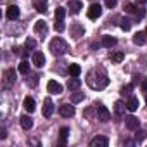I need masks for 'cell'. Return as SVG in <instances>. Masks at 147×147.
Wrapping results in <instances>:
<instances>
[{
	"mask_svg": "<svg viewBox=\"0 0 147 147\" xmlns=\"http://www.w3.org/2000/svg\"><path fill=\"white\" fill-rule=\"evenodd\" d=\"M49 50L52 52V55L61 57V55H64V54L69 50V47H67V43H66L62 38L55 36V38H52V40H50V43H49Z\"/></svg>",
	"mask_w": 147,
	"mask_h": 147,
	"instance_id": "1",
	"label": "cell"
},
{
	"mask_svg": "<svg viewBox=\"0 0 147 147\" xmlns=\"http://www.w3.org/2000/svg\"><path fill=\"white\" fill-rule=\"evenodd\" d=\"M87 83H88V87L94 88V90H102V88H106V87L109 85V78H107L106 75L95 78V73L90 71V73H88V78H87Z\"/></svg>",
	"mask_w": 147,
	"mask_h": 147,
	"instance_id": "2",
	"label": "cell"
},
{
	"mask_svg": "<svg viewBox=\"0 0 147 147\" xmlns=\"http://www.w3.org/2000/svg\"><path fill=\"white\" fill-rule=\"evenodd\" d=\"M97 119H100L102 123H106V121L111 119V113H109V109H107L106 106H102V104L97 106Z\"/></svg>",
	"mask_w": 147,
	"mask_h": 147,
	"instance_id": "3",
	"label": "cell"
},
{
	"mask_svg": "<svg viewBox=\"0 0 147 147\" xmlns=\"http://www.w3.org/2000/svg\"><path fill=\"white\" fill-rule=\"evenodd\" d=\"M87 16H88V19H97V18H100V16H102V7H100L99 4H92V5L88 7V11H87Z\"/></svg>",
	"mask_w": 147,
	"mask_h": 147,
	"instance_id": "4",
	"label": "cell"
},
{
	"mask_svg": "<svg viewBox=\"0 0 147 147\" xmlns=\"http://www.w3.org/2000/svg\"><path fill=\"white\" fill-rule=\"evenodd\" d=\"M33 30H35V33H36L38 36H42V38H43V36L47 35V30H49V28H47V23H45L43 19H38V21L35 23Z\"/></svg>",
	"mask_w": 147,
	"mask_h": 147,
	"instance_id": "5",
	"label": "cell"
},
{
	"mask_svg": "<svg viewBox=\"0 0 147 147\" xmlns=\"http://www.w3.org/2000/svg\"><path fill=\"white\" fill-rule=\"evenodd\" d=\"M107 144H109V140L104 135H97L90 140V147H107Z\"/></svg>",
	"mask_w": 147,
	"mask_h": 147,
	"instance_id": "6",
	"label": "cell"
},
{
	"mask_svg": "<svg viewBox=\"0 0 147 147\" xmlns=\"http://www.w3.org/2000/svg\"><path fill=\"white\" fill-rule=\"evenodd\" d=\"M47 90L50 94H54V95H59V94H62V85L59 82H55V80H50L47 83Z\"/></svg>",
	"mask_w": 147,
	"mask_h": 147,
	"instance_id": "7",
	"label": "cell"
},
{
	"mask_svg": "<svg viewBox=\"0 0 147 147\" xmlns=\"http://www.w3.org/2000/svg\"><path fill=\"white\" fill-rule=\"evenodd\" d=\"M59 113H61V116H64V118H71V116H75V106H69V104H62L61 107H59Z\"/></svg>",
	"mask_w": 147,
	"mask_h": 147,
	"instance_id": "8",
	"label": "cell"
},
{
	"mask_svg": "<svg viewBox=\"0 0 147 147\" xmlns=\"http://www.w3.org/2000/svg\"><path fill=\"white\" fill-rule=\"evenodd\" d=\"M125 125H126L128 130H138L140 121H138V118H135V116H126V118H125Z\"/></svg>",
	"mask_w": 147,
	"mask_h": 147,
	"instance_id": "9",
	"label": "cell"
},
{
	"mask_svg": "<svg viewBox=\"0 0 147 147\" xmlns=\"http://www.w3.org/2000/svg\"><path fill=\"white\" fill-rule=\"evenodd\" d=\"M4 82H5L7 87L9 85H14V82H16V73H14V69H5L4 71Z\"/></svg>",
	"mask_w": 147,
	"mask_h": 147,
	"instance_id": "10",
	"label": "cell"
},
{
	"mask_svg": "<svg viewBox=\"0 0 147 147\" xmlns=\"http://www.w3.org/2000/svg\"><path fill=\"white\" fill-rule=\"evenodd\" d=\"M33 64H35L36 67H43V64H45V55H43V52H40V50L33 52Z\"/></svg>",
	"mask_w": 147,
	"mask_h": 147,
	"instance_id": "11",
	"label": "cell"
},
{
	"mask_svg": "<svg viewBox=\"0 0 147 147\" xmlns=\"http://www.w3.org/2000/svg\"><path fill=\"white\" fill-rule=\"evenodd\" d=\"M5 16H7L11 21L18 19V18H19V7H18V5H9L7 11H5Z\"/></svg>",
	"mask_w": 147,
	"mask_h": 147,
	"instance_id": "12",
	"label": "cell"
},
{
	"mask_svg": "<svg viewBox=\"0 0 147 147\" xmlns=\"http://www.w3.org/2000/svg\"><path fill=\"white\" fill-rule=\"evenodd\" d=\"M82 9H83V4L80 0H69V12L71 14H78Z\"/></svg>",
	"mask_w": 147,
	"mask_h": 147,
	"instance_id": "13",
	"label": "cell"
},
{
	"mask_svg": "<svg viewBox=\"0 0 147 147\" xmlns=\"http://www.w3.org/2000/svg\"><path fill=\"white\" fill-rule=\"evenodd\" d=\"M52 113H54V104H52L50 99H45V100H43V116H45V118H50Z\"/></svg>",
	"mask_w": 147,
	"mask_h": 147,
	"instance_id": "14",
	"label": "cell"
},
{
	"mask_svg": "<svg viewBox=\"0 0 147 147\" xmlns=\"http://www.w3.org/2000/svg\"><path fill=\"white\" fill-rule=\"evenodd\" d=\"M19 123H21V126H23L24 130H31V128H33V119H31L28 114H23V116L19 118Z\"/></svg>",
	"mask_w": 147,
	"mask_h": 147,
	"instance_id": "15",
	"label": "cell"
},
{
	"mask_svg": "<svg viewBox=\"0 0 147 147\" xmlns=\"http://www.w3.org/2000/svg\"><path fill=\"white\" fill-rule=\"evenodd\" d=\"M23 106H24V109H26L28 113H33V111L36 109V102H35L33 97H26L24 102H23Z\"/></svg>",
	"mask_w": 147,
	"mask_h": 147,
	"instance_id": "16",
	"label": "cell"
},
{
	"mask_svg": "<svg viewBox=\"0 0 147 147\" xmlns=\"http://www.w3.org/2000/svg\"><path fill=\"white\" fill-rule=\"evenodd\" d=\"M80 85H82V80H80L78 76H73V78L67 80V88H69V90H78Z\"/></svg>",
	"mask_w": 147,
	"mask_h": 147,
	"instance_id": "17",
	"label": "cell"
},
{
	"mask_svg": "<svg viewBox=\"0 0 147 147\" xmlns=\"http://www.w3.org/2000/svg\"><path fill=\"white\" fill-rule=\"evenodd\" d=\"M126 109H128L130 113H135V111L138 109V99H137V97H130L128 102H126Z\"/></svg>",
	"mask_w": 147,
	"mask_h": 147,
	"instance_id": "18",
	"label": "cell"
},
{
	"mask_svg": "<svg viewBox=\"0 0 147 147\" xmlns=\"http://www.w3.org/2000/svg\"><path fill=\"white\" fill-rule=\"evenodd\" d=\"M67 135H69V128H67V126H62L61 131H59V145H66Z\"/></svg>",
	"mask_w": 147,
	"mask_h": 147,
	"instance_id": "19",
	"label": "cell"
},
{
	"mask_svg": "<svg viewBox=\"0 0 147 147\" xmlns=\"http://www.w3.org/2000/svg\"><path fill=\"white\" fill-rule=\"evenodd\" d=\"M145 36H147V35L142 33V31L135 33V35H133V43H135V45H144V43H145Z\"/></svg>",
	"mask_w": 147,
	"mask_h": 147,
	"instance_id": "20",
	"label": "cell"
},
{
	"mask_svg": "<svg viewBox=\"0 0 147 147\" xmlns=\"http://www.w3.org/2000/svg\"><path fill=\"white\" fill-rule=\"evenodd\" d=\"M102 45H104V47H107V49H111V47H114V45H116V38H114V36L106 35V36H102Z\"/></svg>",
	"mask_w": 147,
	"mask_h": 147,
	"instance_id": "21",
	"label": "cell"
},
{
	"mask_svg": "<svg viewBox=\"0 0 147 147\" xmlns=\"http://www.w3.org/2000/svg\"><path fill=\"white\" fill-rule=\"evenodd\" d=\"M69 75L71 76H80L82 75V67H80V64H69Z\"/></svg>",
	"mask_w": 147,
	"mask_h": 147,
	"instance_id": "22",
	"label": "cell"
},
{
	"mask_svg": "<svg viewBox=\"0 0 147 147\" xmlns=\"http://www.w3.org/2000/svg\"><path fill=\"white\" fill-rule=\"evenodd\" d=\"M125 109H126V104H123L121 100H116V102H114V111H116L118 116H123Z\"/></svg>",
	"mask_w": 147,
	"mask_h": 147,
	"instance_id": "23",
	"label": "cell"
},
{
	"mask_svg": "<svg viewBox=\"0 0 147 147\" xmlns=\"http://www.w3.org/2000/svg\"><path fill=\"white\" fill-rule=\"evenodd\" d=\"M71 31H73V36H75V38L83 36V26H80V24H75L71 28Z\"/></svg>",
	"mask_w": 147,
	"mask_h": 147,
	"instance_id": "24",
	"label": "cell"
},
{
	"mask_svg": "<svg viewBox=\"0 0 147 147\" xmlns=\"http://www.w3.org/2000/svg\"><path fill=\"white\" fill-rule=\"evenodd\" d=\"M35 7H36L38 12H47V0H36Z\"/></svg>",
	"mask_w": 147,
	"mask_h": 147,
	"instance_id": "25",
	"label": "cell"
},
{
	"mask_svg": "<svg viewBox=\"0 0 147 147\" xmlns=\"http://www.w3.org/2000/svg\"><path fill=\"white\" fill-rule=\"evenodd\" d=\"M19 73H21V75H28V73H30V64H28V61H21V62H19Z\"/></svg>",
	"mask_w": 147,
	"mask_h": 147,
	"instance_id": "26",
	"label": "cell"
},
{
	"mask_svg": "<svg viewBox=\"0 0 147 147\" xmlns=\"http://www.w3.org/2000/svg\"><path fill=\"white\" fill-rule=\"evenodd\" d=\"M125 12H128V14H137V7H135L131 2H125Z\"/></svg>",
	"mask_w": 147,
	"mask_h": 147,
	"instance_id": "27",
	"label": "cell"
},
{
	"mask_svg": "<svg viewBox=\"0 0 147 147\" xmlns=\"http://www.w3.org/2000/svg\"><path fill=\"white\" fill-rule=\"evenodd\" d=\"M119 28H121L123 31H130V28H131V21H130V19H121Z\"/></svg>",
	"mask_w": 147,
	"mask_h": 147,
	"instance_id": "28",
	"label": "cell"
},
{
	"mask_svg": "<svg viewBox=\"0 0 147 147\" xmlns=\"http://www.w3.org/2000/svg\"><path fill=\"white\" fill-rule=\"evenodd\" d=\"M64 16H66V9H64V7H57V9H55V19L64 21Z\"/></svg>",
	"mask_w": 147,
	"mask_h": 147,
	"instance_id": "29",
	"label": "cell"
},
{
	"mask_svg": "<svg viewBox=\"0 0 147 147\" xmlns=\"http://www.w3.org/2000/svg\"><path fill=\"white\" fill-rule=\"evenodd\" d=\"M111 59H113V62H121V61H125V54L123 52H114L111 55Z\"/></svg>",
	"mask_w": 147,
	"mask_h": 147,
	"instance_id": "30",
	"label": "cell"
},
{
	"mask_svg": "<svg viewBox=\"0 0 147 147\" xmlns=\"http://www.w3.org/2000/svg\"><path fill=\"white\" fill-rule=\"evenodd\" d=\"M80 100H83V92H76V94L71 95V102H73V104H76V102H80Z\"/></svg>",
	"mask_w": 147,
	"mask_h": 147,
	"instance_id": "31",
	"label": "cell"
},
{
	"mask_svg": "<svg viewBox=\"0 0 147 147\" xmlns=\"http://www.w3.org/2000/svg\"><path fill=\"white\" fill-rule=\"evenodd\" d=\"M54 28H55V31H64L66 30V26H64V21H61V19H55V23H54Z\"/></svg>",
	"mask_w": 147,
	"mask_h": 147,
	"instance_id": "32",
	"label": "cell"
},
{
	"mask_svg": "<svg viewBox=\"0 0 147 147\" xmlns=\"http://www.w3.org/2000/svg\"><path fill=\"white\" fill-rule=\"evenodd\" d=\"M35 45H36V43H35V40H33V38H28V40H26V43H24V47H26L28 50L35 49Z\"/></svg>",
	"mask_w": 147,
	"mask_h": 147,
	"instance_id": "33",
	"label": "cell"
},
{
	"mask_svg": "<svg viewBox=\"0 0 147 147\" xmlns=\"http://www.w3.org/2000/svg\"><path fill=\"white\" fill-rule=\"evenodd\" d=\"M38 75H31V78H30V87H36V83H38Z\"/></svg>",
	"mask_w": 147,
	"mask_h": 147,
	"instance_id": "34",
	"label": "cell"
},
{
	"mask_svg": "<svg viewBox=\"0 0 147 147\" xmlns=\"http://www.w3.org/2000/svg\"><path fill=\"white\" fill-rule=\"evenodd\" d=\"M130 92H131V85H125L121 88V95H130Z\"/></svg>",
	"mask_w": 147,
	"mask_h": 147,
	"instance_id": "35",
	"label": "cell"
},
{
	"mask_svg": "<svg viewBox=\"0 0 147 147\" xmlns=\"http://www.w3.org/2000/svg\"><path fill=\"white\" fill-rule=\"evenodd\" d=\"M135 138H137L138 142H142V140L145 138V131H142V130H138V131L135 133Z\"/></svg>",
	"mask_w": 147,
	"mask_h": 147,
	"instance_id": "36",
	"label": "cell"
},
{
	"mask_svg": "<svg viewBox=\"0 0 147 147\" xmlns=\"http://www.w3.org/2000/svg\"><path fill=\"white\" fill-rule=\"evenodd\" d=\"M116 5V0H106V7H109V9H113Z\"/></svg>",
	"mask_w": 147,
	"mask_h": 147,
	"instance_id": "37",
	"label": "cell"
},
{
	"mask_svg": "<svg viewBox=\"0 0 147 147\" xmlns=\"http://www.w3.org/2000/svg\"><path fill=\"white\" fill-rule=\"evenodd\" d=\"M142 90H144V92H147V78H144V80H142Z\"/></svg>",
	"mask_w": 147,
	"mask_h": 147,
	"instance_id": "38",
	"label": "cell"
},
{
	"mask_svg": "<svg viewBox=\"0 0 147 147\" xmlns=\"http://www.w3.org/2000/svg\"><path fill=\"white\" fill-rule=\"evenodd\" d=\"M5 137H7V133H5V130H2V135H0V138H2V140H4Z\"/></svg>",
	"mask_w": 147,
	"mask_h": 147,
	"instance_id": "39",
	"label": "cell"
},
{
	"mask_svg": "<svg viewBox=\"0 0 147 147\" xmlns=\"http://www.w3.org/2000/svg\"><path fill=\"white\" fill-rule=\"evenodd\" d=\"M145 2H147V0H137V4H140V5H144Z\"/></svg>",
	"mask_w": 147,
	"mask_h": 147,
	"instance_id": "40",
	"label": "cell"
},
{
	"mask_svg": "<svg viewBox=\"0 0 147 147\" xmlns=\"http://www.w3.org/2000/svg\"><path fill=\"white\" fill-rule=\"evenodd\" d=\"M145 104H147V95H145Z\"/></svg>",
	"mask_w": 147,
	"mask_h": 147,
	"instance_id": "41",
	"label": "cell"
},
{
	"mask_svg": "<svg viewBox=\"0 0 147 147\" xmlns=\"http://www.w3.org/2000/svg\"><path fill=\"white\" fill-rule=\"evenodd\" d=\"M145 35H147V28H145Z\"/></svg>",
	"mask_w": 147,
	"mask_h": 147,
	"instance_id": "42",
	"label": "cell"
}]
</instances>
